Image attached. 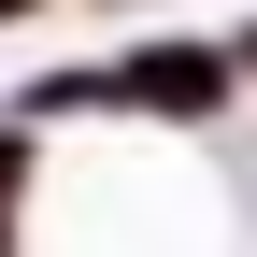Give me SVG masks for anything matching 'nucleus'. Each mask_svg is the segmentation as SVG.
<instances>
[{
	"instance_id": "20e7f679",
	"label": "nucleus",
	"mask_w": 257,
	"mask_h": 257,
	"mask_svg": "<svg viewBox=\"0 0 257 257\" xmlns=\"http://www.w3.org/2000/svg\"><path fill=\"white\" fill-rule=\"evenodd\" d=\"M229 43H243V86H257V0H243V15H229Z\"/></svg>"
},
{
	"instance_id": "7ed1b4c3",
	"label": "nucleus",
	"mask_w": 257,
	"mask_h": 257,
	"mask_svg": "<svg viewBox=\"0 0 257 257\" xmlns=\"http://www.w3.org/2000/svg\"><path fill=\"white\" fill-rule=\"evenodd\" d=\"M57 128H29L15 100H0V257H29V214H43V172H57Z\"/></svg>"
},
{
	"instance_id": "423d86ee",
	"label": "nucleus",
	"mask_w": 257,
	"mask_h": 257,
	"mask_svg": "<svg viewBox=\"0 0 257 257\" xmlns=\"http://www.w3.org/2000/svg\"><path fill=\"white\" fill-rule=\"evenodd\" d=\"M229 15H243V0H229Z\"/></svg>"
},
{
	"instance_id": "f257e3e1",
	"label": "nucleus",
	"mask_w": 257,
	"mask_h": 257,
	"mask_svg": "<svg viewBox=\"0 0 257 257\" xmlns=\"http://www.w3.org/2000/svg\"><path fill=\"white\" fill-rule=\"evenodd\" d=\"M100 57H114V128H157V143H214L257 100L229 29H114Z\"/></svg>"
},
{
	"instance_id": "f03ea898",
	"label": "nucleus",
	"mask_w": 257,
	"mask_h": 257,
	"mask_svg": "<svg viewBox=\"0 0 257 257\" xmlns=\"http://www.w3.org/2000/svg\"><path fill=\"white\" fill-rule=\"evenodd\" d=\"M15 114L29 128H114V57H43V72H15Z\"/></svg>"
},
{
	"instance_id": "39448f33",
	"label": "nucleus",
	"mask_w": 257,
	"mask_h": 257,
	"mask_svg": "<svg viewBox=\"0 0 257 257\" xmlns=\"http://www.w3.org/2000/svg\"><path fill=\"white\" fill-rule=\"evenodd\" d=\"M29 15H57V0H0V29H29Z\"/></svg>"
}]
</instances>
